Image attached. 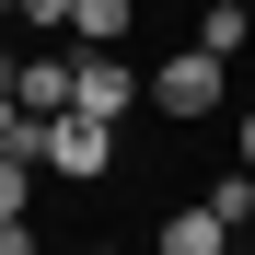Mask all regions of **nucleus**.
I'll return each mask as SVG.
<instances>
[{
	"label": "nucleus",
	"mask_w": 255,
	"mask_h": 255,
	"mask_svg": "<svg viewBox=\"0 0 255 255\" xmlns=\"http://www.w3.org/2000/svg\"><path fill=\"white\" fill-rule=\"evenodd\" d=\"M35 174H70V186L116 174V128L105 116H47V128H35Z\"/></svg>",
	"instance_id": "obj_1"
},
{
	"label": "nucleus",
	"mask_w": 255,
	"mask_h": 255,
	"mask_svg": "<svg viewBox=\"0 0 255 255\" xmlns=\"http://www.w3.org/2000/svg\"><path fill=\"white\" fill-rule=\"evenodd\" d=\"M221 70H232V58H209V47H174V58L151 70V105H162V116H221Z\"/></svg>",
	"instance_id": "obj_2"
},
{
	"label": "nucleus",
	"mask_w": 255,
	"mask_h": 255,
	"mask_svg": "<svg viewBox=\"0 0 255 255\" xmlns=\"http://www.w3.org/2000/svg\"><path fill=\"white\" fill-rule=\"evenodd\" d=\"M128 105H139V70H116V47H81L70 58V116H128Z\"/></svg>",
	"instance_id": "obj_3"
},
{
	"label": "nucleus",
	"mask_w": 255,
	"mask_h": 255,
	"mask_svg": "<svg viewBox=\"0 0 255 255\" xmlns=\"http://www.w3.org/2000/svg\"><path fill=\"white\" fill-rule=\"evenodd\" d=\"M0 81H12V105H23L35 128H47V116H70V58H23V70H0Z\"/></svg>",
	"instance_id": "obj_4"
},
{
	"label": "nucleus",
	"mask_w": 255,
	"mask_h": 255,
	"mask_svg": "<svg viewBox=\"0 0 255 255\" xmlns=\"http://www.w3.org/2000/svg\"><path fill=\"white\" fill-rule=\"evenodd\" d=\"M162 255H232V232H221V209H174V221H162Z\"/></svg>",
	"instance_id": "obj_5"
},
{
	"label": "nucleus",
	"mask_w": 255,
	"mask_h": 255,
	"mask_svg": "<svg viewBox=\"0 0 255 255\" xmlns=\"http://www.w3.org/2000/svg\"><path fill=\"white\" fill-rule=\"evenodd\" d=\"M197 47H209V58H244V47H255V12H244V0H209Z\"/></svg>",
	"instance_id": "obj_6"
},
{
	"label": "nucleus",
	"mask_w": 255,
	"mask_h": 255,
	"mask_svg": "<svg viewBox=\"0 0 255 255\" xmlns=\"http://www.w3.org/2000/svg\"><path fill=\"white\" fill-rule=\"evenodd\" d=\"M70 35H81V47H116V35H128V0H70Z\"/></svg>",
	"instance_id": "obj_7"
},
{
	"label": "nucleus",
	"mask_w": 255,
	"mask_h": 255,
	"mask_svg": "<svg viewBox=\"0 0 255 255\" xmlns=\"http://www.w3.org/2000/svg\"><path fill=\"white\" fill-rule=\"evenodd\" d=\"M35 209V151H0V221H23Z\"/></svg>",
	"instance_id": "obj_8"
},
{
	"label": "nucleus",
	"mask_w": 255,
	"mask_h": 255,
	"mask_svg": "<svg viewBox=\"0 0 255 255\" xmlns=\"http://www.w3.org/2000/svg\"><path fill=\"white\" fill-rule=\"evenodd\" d=\"M209 209H221V232H244V221H255V174H244V162L209 186Z\"/></svg>",
	"instance_id": "obj_9"
},
{
	"label": "nucleus",
	"mask_w": 255,
	"mask_h": 255,
	"mask_svg": "<svg viewBox=\"0 0 255 255\" xmlns=\"http://www.w3.org/2000/svg\"><path fill=\"white\" fill-rule=\"evenodd\" d=\"M12 23H35V35H70V0H12Z\"/></svg>",
	"instance_id": "obj_10"
},
{
	"label": "nucleus",
	"mask_w": 255,
	"mask_h": 255,
	"mask_svg": "<svg viewBox=\"0 0 255 255\" xmlns=\"http://www.w3.org/2000/svg\"><path fill=\"white\" fill-rule=\"evenodd\" d=\"M0 255H35V221H0Z\"/></svg>",
	"instance_id": "obj_11"
},
{
	"label": "nucleus",
	"mask_w": 255,
	"mask_h": 255,
	"mask_svg": "<svg viewBox=\"0 0 255 255\" xmlns=\"http://www.w3.org/2000/svg\"><path fill=\"white\" fill-rule=\"evenodd\" d=\"M244 174H255V105H244Z\"/></svg>",
	"instance_id": "obj_12"
},
{
	"label": "nucleus",
	"mask_w": 255,
	"mask_h": 255,
	"mask_svg": "<svg viewBox=\"0 0 255 255\" xmlns=\"http://www.w3.org/2000/svg\"><path fill=\"white\" fill-rule=\"evenodd\" d=\"M0 35H12V0H0Z\"/></svg>",
	"instance_id": "obj_13"
}]
</instances>
